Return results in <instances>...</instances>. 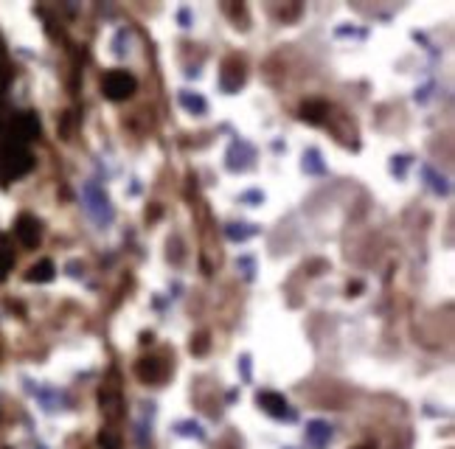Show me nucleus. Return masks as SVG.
<instances>
[{"instance_id":"f257e3e1","label":"nucleus","mask_w":455,"mask_h":449,"mask_svg":"<svg viewBox=\"0 0 455 449\" xmlns=\"http://www.w3.org/2000/svg\"><path fill=\"white\" fill-rule=\"evenodd\" d=\"M31 166H34L31 152H26L20 144H11V141H9V144L0 149V174H3L6 180L23 177L26 171H31Z\"/></svg>"},{"instance_id":"f03ea898","label":"nucleus","mask_w":455,"mask_h":449,"mask_svg":"<svg viewBox=\"0 0 455 449\" xmlns=\"http://www.w3.org/2000/svg\"><path fill=\"white\" fill-rule=\"evenodd\" d=\"M135 87H138L135 76L127 74V71H110V74L104 76V81H101V90H104V96H107L110 101H124V98H130V96L135 93Z\"/></svg>"},{"instance_id":"7ed1b4c3","label":"nucleus","mask_w":455,"mask_h":449,"mask_svg":"<svg viewBox=\"0 0 455 449\" xmlns=\"http://www.w3.org/2000/svg\"><path fill=\"white\" fill-rule=\"evenodd\" d=\"M9 132H11V144H28L40 135V121L34 113H20L11 118Z\"/></svg>"},{"instance_id":"20e7f679","label":"nucleus","mask_w":455,"mask_h":449,"mask_svg":"<svg viewBox=\"0 0 455 449\" xmlns=\"http://www.w3.org/2000/svg\"><path fill=\"white\" fill-rule=\"evenodd\" d=\"M14 233L17 239L26 244V247H37L40 239H43V230H40V222L31 217V214H20L17 222H14Z\"/></svg>"},{"instance_id":"39448f33","label":"nucleus","mask_w":455,"mask_h":449,"mask_svg":"<svg viewBox=\"0 0 455 449\" xmlns=\"http://www.w3.org/2000/svg\"><path fill=\"white\" fill-rule=\"evenodd\" d=\"M259 407L267 413V416H273V419H284V416H290V404H287V399L281 396V393H276V390H264V393H259Z\"/></svg>"},{"instance_id":"423d86ee","label":"nucleus","mask_w":455,"mask_h":449,"mask_svg":"<svg viewBox=\"0 0 455 449\" xmlns=\"http://www.w3.org/2000/svg\"><path fill=\"white\" fill-rule=\"evenodd\" d=\"M135 374L141 382H163L166 379V363L163 360H157V357H144V360H138V365H135Z\"/></svg>"},{"instance_id":"0eeeda50","label":"nucleus","mask_w":455,"mask_h":449,"mask_svg":"<svg viewBox=\"0 0 455 449\" xmlns=\"http://www.w3.org/2000/svg\"><path fill=\"white\" fill-rule=\"evenodd\" d=\"M242 81H245V65H242V59H236V57L225 59V65H223V87H225L228 93H233V90H239Z\"/></svg>"},{"instance_id":"6e6552de","label":"nucleus","mask_w":455,"mask_h":449,"mask_svg":"<svg viewBox=\"0 0 455 449\" xmlns=\"http://www.w3.org/2000/svg\"><path fill=\"white\" fill-rule=\"evenodd\" d=\"M306 441H309L312 447L323 449L332 441V427H329L326 421H320V419L309 421V424H306Z\"/></svg>"},{"instance_id":"1a4fd4ad","label":"nucleus","mask_w":455,"mask_h":449,"mask_svg":"<svg viewBox=\"0 0 455 449\" xmlns=\"http://www.w3.org/2000/svg\"><path fill=\"white\" fill-rule=\"evenodd\" d=\"M54 275H57L54 261H51V258H43V261H37V264L26 273V281H31V284H48V281H54Z\"/></svg>"},{"instance_id":"9d476101","label":"nucleus","mask_w":455,"mask_h":449,"mask_svg":"<svg viewBox=\"0 0 455 449\" xmlns=\"http://www.w3.org/2000/svg\"><path fill=\"white\" fill-rule=\"evenodd\" d=\"M326 115H329V107L323 101H306L301 107V118L309 124H323Z\"/></svg>"},{"instance_id":"9b49d317","label":"nucleus","mask_w":455,"mask_h":449,"mask_svg":"<svg viewBox=\"0 0 455 449\" xmlns=\"http://www.w3.org/2000/svg\"><path fill=\"white\" fill-rule=\"evenodd\" d=\"M11 264H14V250H11V244H9V239L0 233V281L9 275V270H11Z\"/></svg>"},{"instance_id":"f8f14e48","label":"nucleus","mask_w":455,"mask_h":449,"mask_svg":"<svg viewBox=\"0 0 455 449\" xmlns=\"http://www.w3.org/2000/svg\"><path fill=\"white\" fill-rule=\"evenodd\" d=\"M84 197H87V203H90V211H93V214H96V211H101V208H104V214H113V211L107 208V205H110V203H107V197H104L96 186H87V188H84Z\"/></svg>"},{"instance_id":"ddd939ff","label":"nucleus","mask_w":455,"mask_h":449,"mask_svg":"<svg viewBox=\"0 0 455 449\" xmlns=\"http://www.w3.org/2000/svg\"><path fill=\"white\" fill-rule=\"evenodd\" d=\"M208 348H211V334L208 331H200V334L191 337V354L203 357V354H208Z\"/></svg>"},{"instance_id":"4468645a","label":"nucleus","mask_w":455,"mask_h":449,"mask_svg":"<svg viewBox=\"0 0 455 449\" xmlns=\"http://www.w3.org/2000/svg\"><path fill=\"white\" fill-rule=\"evenodd\" d=\"M99 447L101 449H121V436L116 433V430H101L99 433Z\"/></svg>"},{"instance_id":"2eb2a0df","label":"nucleus","mask_w":455,"mask_h":449,"mask_svg":"<svg viewBox=\"0 0 455 449\" xmlns=\"http://www.w3.org/2000/svg\"><path fill=\"white\" fill-rule=\"evenodd\" d=\"M180 101H183V107H186V110H191V113H206V110H208L206 98L191 96V93H180Z\"/></svg>"},{"instance_id":"dca6fc26","label":"nucleus","mask_w":455,"mask_h":449,"mask_svg":"<svg viewBox=\"0 0 455 449\" xmlns=\"http://www.w3.org/2000/svg\"><path fill=\"white\" fill-rule=\"evenodd\" d=\"M303 169H306V171H312V174H320V171H323L320 154H318L315 149H309L306 154H303Z\"/></svg>"},{"instance_id":"f3484780","label":"nucleus","mask_w":455,"mask_h":449,"mask_svg":"<svg viewBox=\"0 0 455 449\" xmlns=\"http://www.w3.org/2000/svg\"><path fill=\"white\" fill-rule=\"evenodd\" d=\"M228 236H230L233 241H242V239L253 236V227H250V224H228Z\"/></svg>"},{"instance_id":"a211bd4d","label":"nucleus","mask_w":455,"mask_h":449,"mask_svg":"<svg viewBox=\"0 0 455 449\" xmlns=\"http://www.w3.org/2000/svg\"><path fill=\"white\" fill-rule=\"evenodd\" d=\"M180 433H183V436H194V438H203V436H206L203 427H200V424H191V421H183V424H180Z\"/></svg>"},{"instance_id":"6ab92c4d","label":"nucleus","mask_w":455,"mask_h":449,"mask_svg":"<svg viewBox=\"0 0 455 449\" xmlns=\"http://www.w3.org/2000/svg\"><path fill=\"white\" fill-rule=\"evenodd\" d=\"M425 174H427V177L433 180V188H436L439 194H447V186H444V180H439V177H436V174H433L430 169H425Z\"/></svg>"},{"instance_id":"aec40b11","label":"nucleus","mask_w":455,"mask_h":449,"mask_svg":"<svg viewBox=\"0 0 455 449\" xmlns=\"http://www.w3.org/2000/svg\"><path fill=\"white\" fill-rule=\"evenodd\" d=\"M405 163H408V157H393V171L405 174Z\"/></svg>"},{"instance_id":"412c9836","label":"nucleus","mask_w":455,"mask_h":449,"mask_svg":"<svg viewBox=\"0 0 455 449\" xmlns=\"http://www.w3.org/2000/svg\"><path fill=\"white\" fill-rule=\"evenodd\" d=\"M360 290H363V284H349V295H352V292H360Z\"/></svg>"}]
</instances>
